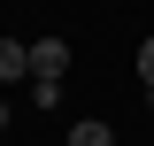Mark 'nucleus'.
I'll return each instance as SVG.
<instances>
[{"instance_id": "nucleus-1", "label": "nucleus", "mask_w": 154, "mask_h": 146, "mask_svg": "<svg viewBox=\"0 0 154 146\" xmlns=\"http://www.w3.org/2000/svg\"><path fill=\"white\" fill-rule=\"evenodd\" d=\"M69 69V38H31V85H62Z\"/></svg>"}, {"instance_id": "nucleus-2", "label": "nucleus", "mask_w": 154, "mask_h": 146, "mask_svg": "<svg viewBox=\"0 0 154 146\" xmlns=\"http://www.w3.org/2000/svg\"><path fill=\"white\" fill-rule=\"evenodd\" d=\"M16 77H31V46L23 38H0V85H16Z\"/></svg>"}, {"instance_id": "nucleus-3", "label": "nucleus", "mask_w": 154, "mask_h": 146, "mask_svg": "<svg viewBox=\"0 0 154 146\" xmlns=\"http://www.w3.org/2000/svg\"><path fill=\"white\" fill-rule=\"evenodd\" d=\"M69 146H116V131L93 123V115H77V123H69Z\"/></svg>"}, {"instance_id": "nucleus-4", "label": "nucleus", "mask_w": 154, "mask_h": 146, "mask_svg": "<svg viewBox=\"0 0 154 146\" xmlns=\"http://www.w3.org/2000/svg\"><path fill=\"white\" fill-rule=\"evenodd\" d=\"M139 85H146V108H154V38H139Z\"/></svg>"}, {"instance_id": "nucleus-5", "label": "nucleus", "mask_w": 154, "mask_h": 146, "mask_svg": "<svg viewBox=\"0 0 154 146\" xmlns=\"http://www.w3.org/2000/svg\"><path fill=\"white\" fill-rule=\"evenodd\" d=\"M0 123H8V100H0Z\"/></svg>"}]
</instances>
